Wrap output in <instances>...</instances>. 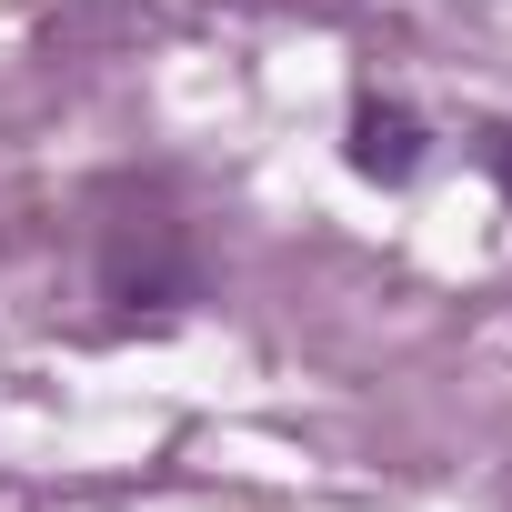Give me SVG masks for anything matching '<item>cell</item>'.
<instances>
[{"label":"cell","mask_w":512,"mask_h":512,"mask_svg":"<svg viewBox=\"0 0 512 512\" xmlns=\"http://www.w3.org/2000/svg\"><path fill=\"white\" fill-rule=\"evenodd\" d=\"M352 161H362L372 181H412V161H422L412 111H362V121H352Z\"/></svg>","instance_id":"obj_1"},{"label":"cell","mask_w":512,"mask_h":512,"mask_svg":"<svg viewBox=\"0 0 512 512\" xmlns=\"http://www.w3.org/2000/svg\"><path fill=\"white\" fill-rule=\"evenodd\" d=\"M492 181L512 191V131H492Z\"/></svg>","instance_id":"obj_2"}]
</instances>
